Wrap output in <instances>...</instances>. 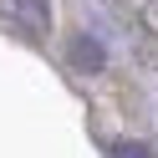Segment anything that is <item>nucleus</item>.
Wrapping results in <instances>:
<instances>
[{"instance_id":"2","label":"nucleus","mask_w":158,"mask_h":158,"mask_svg":"<svg viewBox=\"0 0 158 158\" xmlns=\"http://www.w3.org/2000/svg\"><path fill=\"white\" fill-rule=\"evenodd\" d=\"M117 158H148V153H143L138 143H117Z\"/></svg>"},{"instance_id":"1","label":"nucleus","mask_w":158,"mask_h":158,"mask_svg":"<svg viewBox=\"0 0 158 158\" xmlns=\"http://www.w3.org/2000/svg\"><path fill=\"white\" fill-rule=\"evenodd\" d=\"M0 15L10 26H21V31L41 36L46 26H51V10H46V0H0Z\"/></svg>"}]
</instances>
